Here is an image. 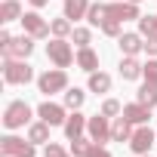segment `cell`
<instances>
[{"label":"cell","mask_w":157,"mask_h":157,"mask_svg":"<svg viewBox=\"0 0 157 157\" xmlns=\"http://www.w3.org/2000/svg\"><path fill=\"white\" fill-rule=\"evenodd\" d=\"M3 80L13 86H25L34 80V68L25 59H3Z\"/></svg>","instance_id":"obj_1"},{"label":"cell","mask_w":157,"mask_h":157,"mask_svg":"<svg viewBox=\"0 0 157 157\" xmlns=\"http://www.w3.org/2000/svg\"><path fill=\"white\" fill-rule=\"evenodd\" d=\"M31 105L28 102H22V99H16V102H10L6 105V111H3V126L6 129H22V126H31Z\"/></svg>","instance_id":"obj_2"},{"label":"cell","mask_w":157,"mask_h":157,"mask_svg":"<svg viewBox=\"0 0 157 157\" xmlns=\"http://www.w3.org/2000/svg\"><path fill=\"white\" fill-rule=\"evenodd\" d=\"M46 59H49L56 68H68L71 62H77V56H74L68 37H52V40L46 43Z\"/></svg>","instance_id":"obj_3"},{"label":"cell","mask_w":157,"mask_h":157,"mask_svg":"<svg viewBox=\"0 0 157 157\" xmlns=\"http://www.w3.org/2000/svg\"><path fill=\"white\" fill-rule=\"evenodd\" d=\"M0 154H3V157H34L37 154V145L31 139L3 136V139H0Z\"/></svg>","instance_id":"obj_4"},{"label":"cell","mask_w":157,"mask_h":157,"mask_svg":"<svg viewBox=\"0 0 157 157\" xmlns=\"http://www.w3.org/2000/svg\"><path fill=\"white\" fill-rule=\"evenodd\" d=\"M37 90H40L43 96H52V93H62V90H68V74H65V68L43 71V74L37 77Z\"/></svg>","instance_id":"obj_5"},{"label":"cell","mask_w":157,"mask_h":157,"mask_svg":"<svg viewBox=\"0 0 157 157\" xmlns=\"http://www.w3.org/2000/svg\"><path fill=\"white\" fill-rule=\"evenodd\" d=\"M19 22H22L25 34H31L34 40H43V37H49V34H52V31H49V22H46L40 13H25Z\"/></svg>","instance_id":"obj_6"},{"label":"cell","mask_w":157,"mask_h":157,"mask_svg":"<svg viewBox=\"0 0 157 157\" xmlns=\"http://www.w3.org/2000/svg\"><path fill=\"white\" fill-rule=\"evenodd\" d=\"M157 142V132L148 126V123H142V126H136L132 129V139H129V148L136 151V154H151V145Z\"/></svg>","instance_id":"obj_7"},{"label":"cell","mask_w":157,"mask_h":157,"mask_svg":"<svg viewBox=\"0 0 157 157\" xmlns=\"http://www.w3.org/2000/svg\"><path fill=\"white\" fill-rule=\"evenodd\" d=\"M37 117L40 120H46L49 126H65V120H68V108L65 105H56V102H40V108H37Z\"/></svg>","instance_id":"obj_8"},{"label":"cell","mask_w":157,"mask_h":157,"mask_svg":"<svg viewBox=\"0 0 157 157\" xmlns=\"http://www.w3.org/2000/svg\"><path fill=\"white\" fill-rule=\"evenodd\" d=\"M86 132H90V139H93L96 145H105V142H111V117H105V114H96V117H90V123H86Z\"/></svg>","instance_id":"obj_9"},{"label":"cell","mask_w":157,"mask_h":157,"mask_svg":"<svg viewBox=\"0 0 157 157\" xmlns=\"http://www.w3.org/2000/svg\"><path fill=\"white\" fill-rule=\"evenodd\" d=\"M108 19H114V22H132V19H142V13H139V3L117 0V3H108Z\"/></svg>","instance_id":"obj_10"},{"label":"cell","mask_w":157,"mask_h":157,"mask_svg":"<svg viewBox=\"0 0 157 157\" xmlns=\"http://www.w3.org/2000/svg\"><path fill=\"white\" fill-rule=\"evenodd\" d=\"M34 52V37L31 34H22V37H13L10 46L3 49V59H28Z\"/></svg>","instance_id":"obj_11"},{"label":"cell","mask_w":157,"mask_h":157,"mask_svg":"<svg viewBox=\"0 0 157 157\" xmlns=\"http://www.w3.org/2000/svg\"><path fill=\"white\" fill-rule=\"evenodd\" d=\"M117 46H120V52H123V56H139V52L145 49V37H142V34H136V31H126V34H120V37H117Z\"/></svg>","instance_id":"obj_12"},{"label":"cell","mask_w":157,"mask_h":157,"mask_svg":"<svg viewBox=\"0 0 157 157\" xmlns=\"http://www.w3.org/2000/svg\"><path fill=\"white\" fill-rule=\"evenodd\" d=\"M123 117H126L132 126H142V123L151 120V108L142 105V102H129V105H123Z\"/></svg>","instance_id":"obj_13"},{"label":"cell","mask_w":157,"mask_h":157,"mask_svg":"<svg viewBox=\"0 0 157 157\" xmlns=\"http://www.w3.org/2000/svg\"><path fill=\"white\" fill-rule=\"evenodd\" d=\"M117 71H120L123 80H139L142 71H145V65H142L136 56H123V59H120V65H117Z\"/></svg>","instance_id":"obj_14"},{"label":"cell","mask_w":157,"mask_h":157,"mask_svg":"<svg viewBox=\"0 0 157 157\" xmlns=\"http://www.w3.org/2000/svg\"><path fill=\"white\" fill-rule=\"evenodd\" d=\"M86 123H90V117H83L80 111L68 114V120H65V136H68V139H80V136L86 132Z\"/></svg>","instance_id":"obj_15"},{"label":"cell","mask_w":157,"mask_h":157,"mask_svg":"<svg viewBox=\"0 0 157 157\" xmlns=\"http://www.w3.org/2000/svg\"><path fill=\"white\" fill-rule=\"evenodd\" d=\"M132 139V123L120 114V117H114L111 120V142H129Z\"/></svg>","instance_id":"obj_16"},{"label":"cell","mask_w":157,"mask_h":157,"mask_svg":"<svg viewBox=\"0 0 157 157\" xmlns=\"http://www.w3.org/2000/svg\"><path fill=\"white\" fill-rule=\"evenodd\" d=\"M77 68L86 71V74H93L99 68V52L90 49V46H80V49H77Z\"/></svg>","instance_id":"obj_17"},{"label":"cell","mask_w":157,"mask_h":157,"mask_svg":"<svg viewBox=\"0 0 157 157\" xmlns=\"http://www.w3.org/2000/svg\"><path fill=\"white\" fill-rule=\"evenodd\" d=\"M86 86H90V93H96V96H105V93H111V74H105V71H93Z\"/></svg>","instance_id":"obj_18"},{"label":"cell","mask_w":157,"mask_h":157,"mask_svg":"<svg viewBox=\"0 0 157 157\" xmlns=\"http://www.w3.org/2000/svg\"><path fill=\"white\" fill-rule=\"evenodd\" d=\"M86 13H90V0H65V10H62V16H68L71 22H77V19H86Z\"/></svg>","instance_id":"obj_19"},{"label":"cell","mask_w":157,"mask_h":157,"mask_svg":"<svg viewBox=\"0 0 157 157\" xmlns=\"http://www.w3.org/2000/svg\"><path fill=\"white\" fill-rule=\"evenodd\" d=\"M49 129H52V126H49L46 120H37V123L28 126V139H31L34 145H49V142H52V139H49Z\"/></svg>","instance_id":"obj_20"},{"label":"cell","mask_w":157,"mask_h":157,"mask_svg":"<svg viewBox=\"0 0 157 157\" xmlns=\"http://www.w3.org/2000/svg\"><path fill=\"white\" fill-rule=\"evenodd\" d=\"M25 13H22V6H19V0H3V3H0V22H19Z\"/></svg>","instance_id":"obj_21"},{"label":"cell","mask_w":157,"mask_h":157,"mask_svg":"<svg viewBox=\"0 0 157 157\" xmlns=\"http://www.w3.org/2000/svg\"><path fill=\"white\" fill-rule=\"evenodd\" d=\"M86 22L93 28H102L108 22V3H90V13H86Z\"/></svg>","instance_id":"obj_22"},{"label":"cell","mask_w":157,"mask_h":157,"mask_svg":"<svg viewBox=\"0 0 157 157\" xmlns=\"http://www.w3.org/2000/svg\"><path fill=\"white\" fill-rule=\"evenodd\" d=\"M136 102H142V105H148V108H154V105H157V83H151V80H145V83L139 86V93H136Z\"/></svg>","instance_id":"obj_23"},{"label":"cell","mask_w":157,"mask_h":157,"mask_svg":"<svg viewBox=\"0 0 157 157\" xmlns=\"http://www.w3.org/2000/svg\"><path fill=\"white\" fill-rule=\"evenodd\" d=\"M49 31H52V37H71L74 22H71L68 16H59V19H52V22H49Z\"/></svg>","instance_id":"obj_24"},{"label":"cell","mask_w":157,"mask_h":157,"mask_svg":"<svg viewBox=\"0 0 157 157\" xmlns=\"http://www.w3.org/2000/svg\"><path fill=\"white\" fill-rule=\"evenodd\" d=\"M83 102H86V93H83V90H77V86H74V90H65V108H68V111H80Z\"/></svg>","instance_id":"obj_25"},{"label":"cell","mask_w":157,"mask_h":157,"mask_svg":"<svg viewBox=\"0 0 157 157\" xmlns=\"http://www.w3.org/2000/svg\"><path fill=\"white\" fill-rule=\"evenodd\" d=\"M93 145H96V142H93V139H83V136H80V139H71V154H74V157H86Z\"/></svg>","instance_id":"obj_26"},{"label":"cell","mask_w":157,"mask_h":157,"mask_svg":"<svg viewBox=\"0 0 157 157\" xmlns=\"http://www.w3.org/2000/svg\"><path fill=\"white\" fill-rule=\"evenodd\" d=\"M71 37H74L77 49H80V46H90V43H93V31H90V28H74V31H71Z\"/></svg>","instance_id":"obj_27"},{"label":"cell","mask_w":157,"mask_h":157,"mask_svg":"<svg viewBox=\"0 0 157 157\" xmlns=\"http://www.w3.org/2000/svg\"><path fill=\"white\" fill-rule=\"evenodd\" d=\"M102 114H105V117H111V120H114V117H117V114H123V105H120V102H117V99H105V102H102Z\"/></svg>","instance_id":"obj_28"},{"label":"cell","mask_w":157,"mask_h":157,"mask_svg":"<svg viewBox=\"0 0 157 157\" xmlns=\"http://www.w3.org/2000/svg\"><path fill=\"white\" fill-rule=\"evenodd\" d=\"M102 34H105V37H120V34H123V22H114V19H108V22L102 25Z\"/></svg>","instance_id":"obj_29"},{"label":"cell","mask_w":157,"mask_h":157,"mask_svg":"<svg viewBox=\"0 0 157 157\" xmlns=\"http://www.w3.org/2000/svg\"><path fill=\"white\" fill-rule=\"evenodd\" d=\"M43 157H74V154H68L59 142H49V145L43 148Z\"/></svg>","instance_id":"obj_30"},{"label":"cell","mask_w":157,"mask_h":157,"mask_svg":"<svg viewBox=\"0 0 157 157\" xmlns=\"http://www.w3.org/2000/svg\"><path fill=\"white\" fill-rule=\"evenodd\" d=\"M142 77H145V80H151V83H157V59H148V62H145Z\"/></svg>","instance_id":"obj_31"},{"label":"cell","mask_w":157,"mask_h":157,"mask_svg":"<svg viewBox=\"0 0 157 157\" xmlns=\"http://www.w3.org/2000/svg\"><path fill=\"white\" fill-rule=\"evenodd\" d=\"M151 31H157V28H154V16H142V19H139V34L145 37V34H151Z\"/></svg>","instance_id":"obj_32"},{"label":"cell","mask_w":157,"mask_h":157,"mask_svg":"<svg viewBox=\"0 0 157 157\" xmlns=\"http://www.w3.org/2000/svg\"><path fill=\"white\" fill-rule=\"evenodd\" d=\"M145 52H148V56H157V31L145 34Z\"/></svg>","instance_id":"obj_33"},{"label":"cell","mask_w":157,"mask_h":157,"mask_svg":"<svg viewBox=\"0 0 157 157\" xmlns=\"http://www.w3.org/2000/svg\"><path fill=\"white\" fill-rule=\"evenodd\" d=\"M86 157H111V151H108V148H105V145H93V148H90V154H86Z\"/></svg>","instance_id":"obj_34"},{"label":"cell","mask_w":157,"mask_h":157,"mask_svg":"<svg viewBox=\"0 0 157 157\" xmlns=\"http://www.w3.org/2000/svg\"><path fill=\"white\" fill-rule=\"evenodd\" d=\"M10 40H13V34H10V31H0V52L10 46Z\"/></svg>","instance_id":"obj_35"},{"label":"cell","mask_w":157,"mask_h":157,"mask_svg":"<svg viewBox=\"0 0 157 157\" xmlns=\"http://www.w3.org/2000/svg\"><path fill=\"white\" fill-rule=\"evenodd\" d=\"M31 3H34V6L40 10V6H46V3H49V0H31Z\"/></svg>","instance_id":"obj_36"},{"label":"cell","mask_w":157,"mask_h":157,"mask_svg":"<svg viewBox=\"0 0 157 157\" xmlns=\"http://www.w3.org/2000/svg\"><path fill=\"white\" fill-rule=\"evenodd\" d=\"M154 28H157V16H154Z\"/></svg>","instance_id":"obj_37"},{"label":"cell","mask_w":157,"mask_h":157,"mask_svg":"<svg viewBox=\"0 0 157 157\" xmlns=\"http://www.w3.org/2000/svg\"><path fill=\"white\" fill-rule=\"evenodd\" d=\"M139 157H151V154H139Z\"/></svg>","instance_id":"obj_38"},{"label":"cell","mask_w":157,"mask_h":157,"mask_svg":"<svg viewBox=\"0 0 157 157\" xmlns=\"http://www.w3.org/2000/svg\"><path fill=\"white\" fill-rule=\"evenodd\" d=\"M129 3H139V0H129Z\"/></svg>","instance_id":"obj_39"}]
</instances>
